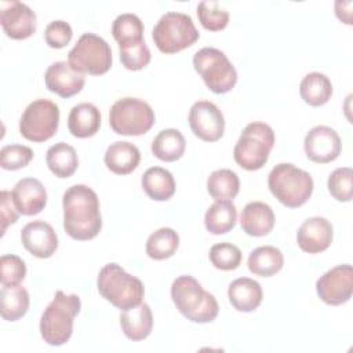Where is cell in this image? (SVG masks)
Masks as SVG:
<instances>
[{"mask_svg": "<svg viewBox=\"0 0 353 353\" xmlns=\"http://www.w3.org/2000/svg\"><path fill=\"white\" fill-rule=\"evenodd\" d=\"M237 210L230 200H216L204 215L205 229L212 234H225L236 226Z\"/></svg>", "mask_w": 353, "mask_h": 353, "instance_id": "83f0119b", "label": "cell"}, {"mask_svg": "<svg viewBox=\"0 0 353 353\" xmlns=\"http://www.w3.org/2000/svg\"><path fill=\"white\" fill-rule=\"evenodd\" d=\"M273 146V128L266 123L252 121L241 131L233 149V159L241 168L256 171L268 163Z\"/></svg>", "mask_w": 353, "mask_h": 353, "instance_id": "8992f818", "label": "cell"}, {"mask_svg": "<svg viewBox=\"0 0 353 353\" xmlns=\"http://www.w3.org/2000/svg\"><path fill=\"white\" fill-rule=\"evenodd\" d=\"M0 214H1V236L6 233L8 225L18 221L19 212L12 201V194L8 190H1L0 193Z\"/></svg>", "mask_w": 353, "mask_h": 353, "instance_id": "b9f144b4", "label": "cell"}, {"mask_svg": "<svg viewBox=\"0 0 353 353\" xmlns=\"http://www.w3.org/2000/svg\"><path fill=\"white\" fill-rule=\"evenodd\" d=\"M141 185L148 197L154 201H167L175 193V179L163 167L148 168L142 175Z\"/></svg>", "mask_w": 353, "mask_h": 353, "instance_id": "d4e9b609", "label": "cell"}, {"mask_svg": "<svg viewBox=\"0 0 353 353\" xmlns=\"http://www.w3.org/2000/svg\"><path fill=\"white\" fill-rule=\"evenodd\" d=\"M171 298L178 312L192 323H211L219 313L215 296L189 274L179 276L172 281Z\"/></svg>", "mask_w": 353, "mask_h": 353, "instance_id": "7a4b0ae2", "label": "cell"}, {"mask_svg": "<svg viewBox=\"0 0 353 353\" xmlns=\"http://www.w3.org/2000/svg\"><path fill=\"white\" fill-rule=\"evenodd\" d=\"M240 225L248 236H266L274 228V212L266 203L251 201L241 211Z\"/></svg>", "mask_w": 353, "mask_h": 353, "instance_id": "ffe728a7", "label": "cell"}, {"mask_svg": "<svg viewBox=\"0 0 353 353\" xmlns=\"http://www.w3.org/2000/svg\"><path fill=\"white\" fill-rule=\"evenodd\" d=\"M188 120L192 132L204 142H216L225 132L223 114L211 101L194 102Z\"/></svg>", "mask_w": 353, "mask_h": 353, "instance_id": "4fadbf2b", "label": "cell"}, {"mask_svg": "<svg viewBox=\"0 0 353 353\" xmlns=\"http://www.w3.org/2000/svg\"><path fill=\"white\" fill-rule=\"evenodd\" d=\"M179 247V236L172 228H160L146 240V254L154 261L171 258Z\"/></svg>", "mask_w": 353, "mask_h": 353, "instance_id": "1f68e13d", "label": "cell"}, {"mask_svg": "<svg viewBox=\"0 0 353 353\" xmlns=\"http://www.w3.org/2000/svg\"><path fill=\"white\" fill-rule=\"evenodd\" d=\"M193 19L183 12H165L154 25L152 39L163 54H175L199 40Z\"/></svg>", "mask_w": 353, "mask_h": 353, "instance_id": "52a82bcc", "label": "cell"}, {"mask_svg": "<svg viewBox=\"0 0 353 353\" xmlns=\"http://www.w3.org/2000/svg\"><path fill=\"white\" fill-rule=\"evenodd\" d=\"M334 228L331 222L323 216L307 218L296 232V243L299 248L307 254H320L332 243Z\"/></svg>", "mask_w": 353, "mask_h": 353, "instance_id": "e0dca14e", "label": "cell"}, {"mask_svg": "<svg viewBox=\"0 0 353 353\" xmlns=\"http://www.w3.org/2000/svg\"><path fill=\"white\" fill-rule=\"evenodd\" d=\"M73 70L92 76L105 74L112 66L110 46L95 33H84L68 54Z\"/></svg>", "mask_w": 353, "mask_h": 353, "instance_id": "30bf717a", "label": "cell"}, {"mask_svg": "<svg viewBox=\"0 0 353 353\" xmlns=\"http://www.w3.org/2000/svg\"><path fill=\"white\" fill-rule=\"evenodd\" d=\"M29 309V292L19 284L1 288L0 313L7 321L22 319Z\"/></svg>", "mask_w": 353, "mask_h": 353, "instance_id": "4dcf8cb0", "label": "cell"}, {"mask_svg": "<svg viewBox=\"0 0 353 353\" xmlns=\"http://www.w3.org/2000/svg\"><path fill=\"white\" fill-rule=\"evenodd\" d=\"M120 51V61L123 66L128 70H141L150 62V50L145 41L138 44L119 47Z\"/></svg>", "mask_w": 353, "mask_h": 353, "instance_id": "ab89813d", "label": "cell"}, {"mask_svg": "<svg viewBox=\"0 0 353 353\" xmlns=\"http://www.w3.org/2000/svg\"><path fill=\"white\" fill-rule=\"evenodd\" d=\"M0 23L10 39L25 40L36 32L37 18L25 3L18 0L0 1Z\"/></svg>", "mask_w": 353, "mask_h": 353, "instance_id": "5bb4252c", "label": "cell"}, {"mask_svg": "<svg viewBox=\"0 0 353 353\" xmlns=\"http://www.w3.org/2000/svg\"><path fill=\"white\" fill-rule=\"evenodd\" d=\"M152 153L161 161L179 160L186 149V141L181 131L175 128L161 130L152 142Z\"/></svg>", "mask_w": 353, "mask_h": 353, "instance_id": "4316f807", "label": "cell"}, {"mask_svg": "<svg viewBox=\"0 0 353 353\" xmlns=\"http://www.w3.org/2000/svg\"><path fill=\"white\" fill-rule=\"evenodd\" d=\"M283 252L273 245H261L251 251L247 266L250 272L259 277H270L283 269Z\"/></svg>", "mask_w": 353, "mask_h": 353, "instance_id": "484cf974", "label": "cell"}, {"mask_svg": "<svg viewBox=\"0 0 353 353\" xmlns=\"http://www.w3.org/2000/svg\"><path fill=\"white\" fill-rule=\"evenodd\" d=\"M21 241L36 258H50L58 248V236L52 226L41 219L26 223L21 230Z\"/></svg>", "mask_w": 353, "mask_h": 353, "instance_id": "2e32d148", "label": "cell"}, {"mask_svg": "<svg viewBox=\"0 0 353 353\" xmlns=\"http://www.w3.org/2000/svg\"><path fill=\"white\" fill-rule=\"evenodd\" d=\"M112 34L119 47L138 44L143 40V23L135 14H120L112 23Z\"/></svg>", "mask_w": 353, "mask_h": 353, "instance_id": "d6a6232c", "label": "cell"}, {"mask_svg": "<svg viewBox=\"0 0 353 353\" xmlns=\"http://www.w3.org/2000/svg\"><path fill=\"white\" fill-rule=\"evenodd\" d=\"M328 192L338 201H350L353 197V171L350 167H339L328 176Z\"/></svg>", "mask_w": 353, "mask_h": 353, "instance_id": "8d00e7d4", "label": "cell"}, {"mask_svg": "<svg viewBox=\"0 0 353 353\" xmlns=\"http://www.w3.org/2000/svg\"><path fill=\"white\" fill-rule=\"evenodd\" d=\"M319 298L331 306L346 303L353 294V269L350 265H338L325 272L316 281Z\"/></svg>", "mask_w": 353, "mask_h": 353, "instance_id": "7c38bea8", "label": "cell"}, {"mask_svg": "<svg viewBox=\"0 0 353 353\" xmlns=\"http://www.w3.org/2000/svg\"><path fill=\"white\" fill-rule=\"evenodd\" d=\"M120 327L130 341L146 339L153 328V314L148 303H139L120 313Z\"/></svg>", "mask_w": 353, "mask_h": 353, "instance_id": "7402d4cb", "label": "cell"}, {"mask_svg": "<svg viewBox=\"0 0 353 353\" xmlns=\"http://www.w3.org/2000/svg\"><path fill=\"white\" fill-rule=\"evenodd\" d=\"M81 302L77 294L66 295L58 290L40 319V335L50 346L65 345L73 334L74 317L80 313Z\"/></svg>", "mask_w": 353, "mask_h": 353, "instance_id": "3957f363", "label": "cell"}, {"mask_svg": "<svg viewBox=\"0 0 353 353\" xmlns=\"http://www.w3.org/2000/svg\"><path fill=\"white\" fill-rule=\"evenodd\" d=\"M193 68L214 94H226L237 83V72L233 63L218 48L204 47L199 50L193 55Z\"/></svg>", "mask_w": 353, "mask_h": 353, "instance_id": "ba28073f", "label": "cell"}, {"mask_svg": "<svg viewBox=\"0 0 353 353\" xmlns=\"http://www.w3.org/2000/svg\"><path fill=\"white\" fill-rule=\"evenodd\" d=\"M59 125V108L48 99L30 102L19 119L21 135L32 142H44L52 138Z\"/></svg>", "mask_w": 353, "mask_h": 353, "instance_id": "8fae6325", "label": "cell"}, {"mask_svg": "<svg viewBox=\"0 0 353 353\" xmlns=\"http://www.w3.org/2000/svg\"><path fill=\"white\" fill-rule=\"evenodd\" d=\"M268 186L283 205L298 208L310 199L314 183L307 171L291 163H280L270 171Z\"/></svg>", "mask_w": 353, "mask_h": 353, "instance_id": "5b68a950", "label": "cell"}, {"mask_svg": "<svg viewBox=\"0 0 353 353\" xmlns=\"http://www.w3.org/2000/svg\"><path fill=\"white\" fill-rule=\"evenodd\" d=\"M152 106L139 98L117 99L109 112L110 128L119 135L138 137L146 134L154 124Z\"/></svg>", "mask_w": 353, "mask_h": 353, "instance_id": "9c48e42d", "label": "cell"}, {"mask_svg": "<svg viewBox=\"0 0 353 353\" xmlns=\"http://www.w3.org/2000/svg\"><path fill=\"white\" fill-rule=\"evenodd\" d=\"M197 17L201 26L210 32H219L229 23V12L216 1H200Z\"/></svg>", "mask_w": 353, "mask_h": 353, "instance_id": "e575fe53", "label": "cell"}, {"mask_svg": "<svg viewBox=\"0 0 353 353\" xmlns=\"http://www.w3.org/2000/svg\"><path fill=\"white\" fill-rule=\"evenodd\" d=\"M303 149L309 160L325 164L338 159L342 150V142L334 128L328 125H316L306 134Z\"/></svg>", "mask_w": 353, "mask_h": 353, "instance_id": "9a60e30c", "label": "cell"}, {"mask_svg": "<svg viewBox=\"0 0 353 353\" xmlns=\"http://www.w3.org/2000/svg\"><path fill=\"white\" fill-rule=\"evenodd\" d=\"M63 229L74 240H91L102 229L97 193L87 185H73L63 193Z\"/></svg>", "mask_w": 353, "mask_h": 353, "instance_id": "6da1fadb", "label": "cell"}, {"mask_svg": "<svg viewBox=\"0 0 353 353\" xmlns=\"http://www.w3.org/2000/svg\"><path fill=\"white\" fill-rule=\"evenodd\" d=\"M73 36L70 25L65 21H52L47 25L44 30V39L48 47L51 48H63L66 47Z\"/></svg>", "mask_w": 353, "mask_h": 353, "instance_id": "60d3db41", "label": "cell"}, {"mask_svg": "<svg viewBox=\"0 0 353 353\" xmlns=\"http://www.w3.org/2000/svg\"><path fill=\"white\" fill-rule=\"evenodd\" d=\"M11 194L18 212L25 216L37 215L47 204V192L44 185L32 176L19 179Z\"/></svg>", "mask_w": 353, "mask_h": 353, "instance_id": "d6986e66", "label": "cell"}, {"mask_svg": "<svg viewBox=\"0 0 353 353\" xmlns=\"http://www.w3.org/2000/svg\"><path fill=\"white\" fill-rule=\"evenodd\" d=\"M33 159V150L25 145H6L0 150V165L7 171L26 167Z\"/></svg>", "mask_w": 353, "mask_h": 353, "instance_id": "74e56055", "label": "cell"}, {"mask_svg": "<svg viewBox=\"0 0 353 353\" xmlns=\"http://www.w3.org/2000/svg\"><path fill=\"white\" fill-rule=\"evenodd\" d=\"M97 287L102 298L120 310L138 306L145 295L143 283L117 263H106L99 270Z\"/></svg>", "mask_w": 353, "mask_h": 353, "instance_id": "277c9868", "label": "cell"}, {"mask_svg": "<svg viewBox=\"0 0 353 353\" xmlns=\"http://www.w3.org/2000/svg\"><path fill=\"white\" fill-rule=\"evenodd\" d=\"M101 127L99 109L90 102H83L72 108L68 116V128L76 138H90Z\"/></svg>", "mask_w": 353, "mask_h": 353, "instance_id": "cb8c5ba5", "label": "cell"}, {"mask_svg": "<svg viewBox=\"0 0 353 353\" xmlns=\"http://www.w3.org/2000/svg\"><path fill=\"white\" fill-rule=\"evenodd\" d=\"M210 261L219 270H234L241 263V251L232 243H216L210 248Z\"/></svg>", "mask_w": 353, "mask_h": 353, "instance_id": "d590c367", "label": "cell"}, {"mask_svg": "<svg viewBox=\"0 0 353 353\" xmlns=\"http://www.w3.org/2000/svg\"><path fill=\"white\" fill-rule=\"evenodd\" d=\"M26 276L25 262L14 254H4L0 258V283L3 287L19 284Z\"/></svg>", "mask_w": 353, "mask_h": 353, "instance_id": "f35d334b", "label": "cell"}, {"mask_svg": "<svg viewBox=\"0 0 353 353\" xmlns=\"http://www.w3.org/2000/svg\"><path fill=\"white\" fill-rule=\"evenodd\" d=\"M299 94L307 105L314 108L323 106L332 97V83L325 74L320 72H310L302 79L299 84Z\"/></svg>", "mask_w": 353, "mask_h": 353, "instance_id": "f1b7e54d", "label": "cell"}, {"mask_svg": "<svg viewBox=\"0 0 353 353\" xmlns=\"http://www.w3.org/2000/svg\"><path fill=\"white\" fill-rule=\"evenodd\" d=\"M44 81L46 87L51 92L59 95L61 98H70L83 90L85 77L83 73L73 70L69 62L58 61L47 68Z\"/></svg>", "mask_w": 353, "mask_h": 353, "instance_id": "ac0fdd59", "label": "cell"}, {"mask_svg": "<svg viewBox=\"0 0 353 353\" xmlns=\"http://www.w3.org/2000/svg\"><path fill=\"white\" fill-rule=\"evenodd\" d=\"M207 190L215 200H232L240 190V179L229 168L215 170L207 179Z\"/></svg>", "mask_w": 353, "mask_h": 353, "instance_id": "836d02e7", "label": "cell"}, {"mask_svg": "<svg viewBox=\"0 0 353 353\" xmlns=\"http://www.w3.org/2000/svg\"><path fill=\"white\" fill-rule=\"evenodd\" d=\"M46 163L50 171L58 178L72 176L77 167L79 159L73 146L66 142H58L47 150Z\"/></svg>", "mask_w": 353, "mask_h": 353, "instance_id": "f546056e", "label": "cell"}, {"mask_svg": "<svg viewBox=\"0 0 353 353\" xmlns=\"http://www.w3.org/2000/svg\"><path fill=\"white\" fill-rule=\"evenodd\" d=\"M103 161L113 174L127 175L138 167L141 161V152L131 142L117 141L108 146Z\"/></svg>", "mask_w": 353, "mask_h": 353, "instance_id": "603a6c76", "label": "cell"}, {"mask_svg": "<svg viewBox=\"0 0 353 353\" xmlns=\"http://www.w3.org/2000/svg\"><path fill=\"white\" fill-rule=\"evenodd\" d=\"M228 296L237 312L248 313L261 305L263 292L261 284L254 279L240 277L229 284Z\"/></svg>", "mask_w": 353, "mask_h": 353, "instance_id": "44dd1931", "label": "cell"}]
</instances>
